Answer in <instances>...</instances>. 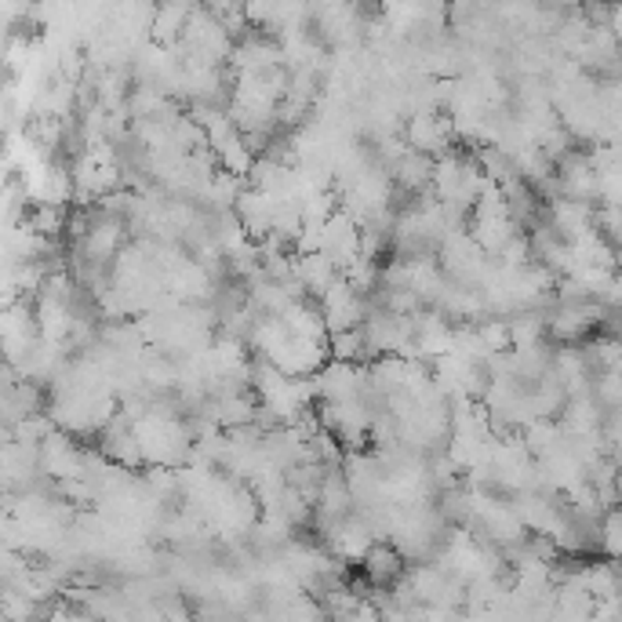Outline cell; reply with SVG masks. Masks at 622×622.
Returning a JSON list of instances; mask_svg holds the SVG:
<instances>
[{
  "label": "cell",
  "mask_w": 622,
  "mask_h": 622,
  "mask_svg": "<svg viewBox=\"0 0 622 622\" xmlns=\"http://www.w3.org/2000/svg\"><path fill=\"white\" fill-rule=\"evenodd\" d=\"M360 565H364V579H368V586H375V590H390L393 582L404 579L408 557L401 554V546H397V543L375 538V546L364 554Z\"/></svg>",
  "instance_id": "cell-1"
}]
</instances>
